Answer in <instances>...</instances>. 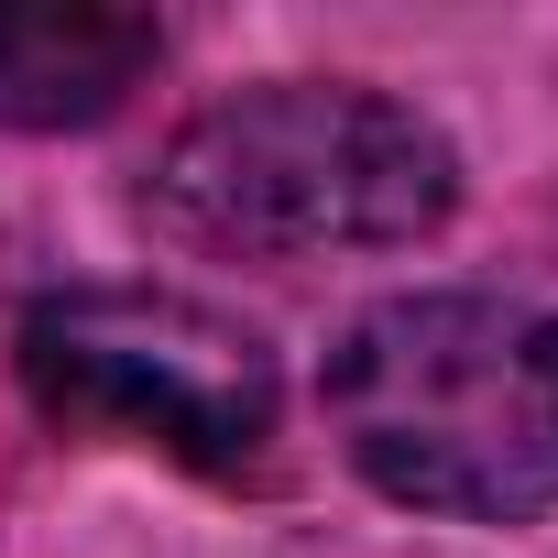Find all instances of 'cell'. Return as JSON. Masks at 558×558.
<instances>
[{"instance_id":"6da1fadb","label":"cell","mask_w":558,"mask_h":558,"mask_svg":"<svg viewBox=\"0 0 558 558\" xmlns=\"http://www.w3.org/2000/svg\"><path fill=\"white\" fill-rule=\"evenodd\" d=\"M329 427L384 504L525 525L558 504V318L525 296H384L329 351Z\"/></svg>"},{"instance_id":"277c9868","label":"cell","mask_w":558,"mask_h":558,"mask_svg":"<svg viewBox=\"0 0 558 558\" xmlns=\"http://www.w3.org/2000/svg\"><path fill=\"white\" fill-rule=\"evenodd\" d=\"M154 56H165L154 12H110V0H0V132L110 121L143 88Z\"/></svg>"},{"instance_id":"7a4b0ae2","label":"cell","mask_w":558,"mask_h":558,"mask_svg":"<svg viewBox=\"0 0 558 558\" xmlns=\"http://www.w3.org/2000/svg\"><path fill=\"white\" fill-rule=\"evenodd\" d=\"M165 219L197 252L241 263H318V252H395L460 208V154L384 88L351 77H274L208 99L154 175Z\"/></svg>"},{"instance_id":"3957f363","label":"cell","mask_w":558,"mask_h":558,"mask_svg":"<svg viewBox=\"0 0 558 558\" xmlns=\"http://www.w3.org/2000/svg\"><path fill=\"white\" fill-rule=\"evenodd\" d=\"M23 384L66 427H121L186 471H252L274 449V351L154 286H77L23 318Z\"/></svg>"}]
</instances>
